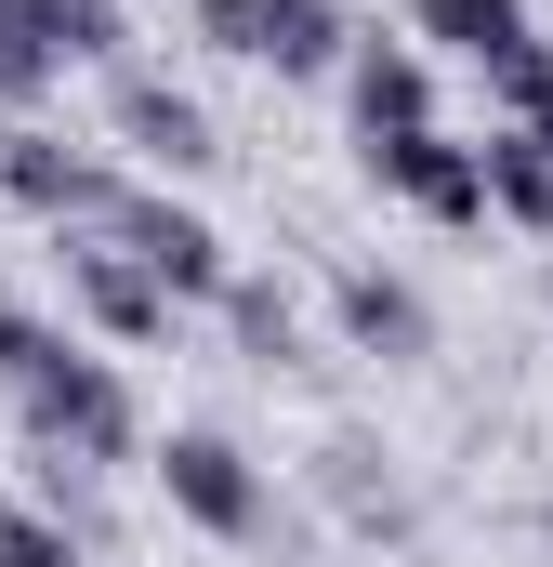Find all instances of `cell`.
Returning <instances> with one entry per match:
<instances>
[{
	"mask_svg": "<svg viewBox=\"0 0 553 567\" xmlns=\"http://www.w3.org/2000/svg\"><path fill=\"white\" fill-rule=\"evenodd\" d=\"M0 396H13V423L40 462H145V410L133 383H119V357H93V343H66L53 317H27V303H0Z\"/></svg>",
	"mask_w": 553,
	"mask_h": 567,
	"instance_id": "obj_1",
	"label": "cell"
},
{
	"mask_svg": "<svg viewBox=\"0 0 553 567\" xmlns=\"http://www.w3.org/2000/svg\"><path fill=\"white\" fill-rule=\"evenodd\" d=\"M145 462H158V502H171L198 542H276V488H264V462L225 423H171Z\"/></svg>",
	"mask_w": 553,
	"mask_h": 567,
	"instance_id": "obj_2",
	"label": "cell"
},
{
	"mask_svg": "<svg viewBox=\"0 0 553 567\" xmlns=\"http://www.w3.org/2000/svg\"><path fill=\"white\" fill-rule=\"evenodd\" d=\"M93 238H119V251H133V265H145L158 290H171V303H225V290H238V265H225V225H211L198 198L145 185V172L119 185V212H106Z\"/></svg>",
	"mask_w": 553,
	"mask_h": 567,
	"instance_id": "obj_3",
	"label": "cell"
},
{
	"mask_svg": "<svg viewBox=\"0 0 553 567\" xmlns=\"http://www.w3.org/2000/svg\"><path fill=\"white\" fill-rule=\"evenodd\" d=\"M119 185H133L119 158L40 133V120H0V198H13V212H40L53 238H66V225H106V212H119Z\"/></svg>",
	"mask_w": 553,
	"mask_h": 567,
	"instance_id": "obj_4",
	"label": "cell"
},
{
	"mask_svg": "<svg viewBox=\"0 0 553 567\" xmlns=\"http://www.w3.org/2000/svg\"><path fill=\"white\" fill-rule=\"evenodd\" d=\"M356 172L383 198H409L421 225H488V145L461 133H396V145H356Z\"/></svg>",
	"mask_w": 553,
	"mask_h": 567,
	"instance_id": "obj_5",
	"label": "cell"
},
{
	"mask_svg": "<svg viewBox=\"0 0 553 567\" xmlns=\"http://www.w3.org/2000/svg\"><path fill=\"white\" fill-rule=\"evenodd\" d=\"M106 133L133 145L145 172H211V158H225L211 106H198L185 80H158V66H106Z\"/></svg>",
	"mask_w": 553,
	"mask_h": 567,
	"instance_id": "obj_6",
	"label": "cell"
},
{
	"mask_svg": "<svg viewBox=\"0 0 553 567\" xmlns=\"http://www.w3.org/2000/svg\"><path fill=\"white\" fill-rule=\"evenodd\" d=\"M66 303H80L106 343H171V317H185V303L145 278L119 238H93V225H66Z\"/></svg>",
	"mask_w": 553,
	"mask_h": 567,
	"instance_id": "obj_7",
	"label": "cell"
},
{
	"mask_svg": "<svg viewBox=\"0 0 553 567\" xmlns=\"http://www.w3.org/2000/svg\"><path fill=\"white\" fill-rule=\"evenodd\" d=\"M343 106H356V145L435 133V53H421V40H383V27H356V53H343Z\"/></svg>",
	"mask_w": 553,
	"mask_h": 567,
	"instance_id": "obj_8",
	"label": "cell"
},
{
	"mask_svg": "<svg viewBox=\"0 0 553 567\" xmlns=\"http://www.w3.org/2000/svg\"><path fill=\"white\" fill-rule=\"evenodd\" d=\"M330 317H343V343L383 357V370H421V357H435V303H421L396 265H343V278H330Z\"/></svg>",
	"mask_w": 553,
	"mask_h": 567,
	"instance_id": "obj_9",
	"label": "cell"
},
{
	"mask_svg": "<svg viewBox=\"0 0 553 567\" xmlns=\"http://www.w3.org/2000/svg\"><path fill=\"white\" fill-rule=\"evenodd\" d=\"M303 488H316V502H330L343 528H369V542H383V528H409V488H396V462H383L369 435H316Z\"/></svg>",
	"mask_w": 553,
	"mask_h": 567,
	"instance_id": "obj_10",
	"label": "cell"
},
{
	"mask_svg": "<svg viewBox=\"0 0 553 567\" xmlns=\"http://www.w3.org/2000/svg\"><path fill=\"white\" fill-rule=\"evenodd\" d=\"M409 40L461 53V66H501L514 40H541V0H409Z\"/></svg>",
	"mask_w": 553,
	"mask_h": 567,
	"instance_id": "obj_11",
	"label": "cell"
},
{
	"mask_svg": "<svg viewBox=\"0 0 553 567\" xmlns=\"http://www.w3.org/2000/svg\"><path fill=\"white\" fill-rule=\"evenodd\" d=\"M343 53H356L343 0H264V66L276 80H343Z\"/></svg>",
	"mask_w": 553,
	"mask_h": 567,
	"instance_id": "obj_12",
	"label": "cell"
},
{
	"mask_svg": "<svg viewBox=\"0 0 553 567\" xmlns=\"http://www.w3.org/2000/svg\"><path fill=\"white\" fill-rule=\"evenodd\" d=\"M488 225L553 238V145L541 133H488Z\"/></svg>",
	"mask_w": 553,
	"mask_h": 567,
	"instance_id": "obj_13",
	"label": "cell"
},
{
	"mask_svg": "<svg viewBox=\"0 0 553 567\" xmlns=\"http://www.w3.org/2000/svg\"><path fill=\"white\" fill-rule=\"evenodd\" d=\"M211 317L238 330V357H251V370H303V303H290L276 278H238L225 303H211Z\"/></svg>",
	"mask_w": 553,
	"mask_h": 567,
	"instance_id": "obj_14",
	"label": "cell"
},
{
	"mask_svg": "<svg viewBox=\"0 0 553 567\" xmlns=\"http://www.w3.org/2000/svg\"><path fill=\"white\" fill-rule=\"evenodd\" d=\"M53 80H66V53H53V13H40V0H0V120H27Z\"/></svg>",
	"mask_w": 553,
	"mask_h": 567,
	"instance_id": "obj_15",
	"label": "cell"
},
{
	"mask_svg": "<svg viewBox=\"0 0 553 567\" xmlns=\"http://www.w3.org/2000/svg\"><path fill=\"white\" fill-rule=\"evenodd\" d=\"M488 93H501V120H514V133L553 145V27H541V40H514V53L488 66Z\"/></svg>",
	"mask_w": 553,
	"mask_h": 567,
	"instance_id": "obj_16",
	"label": "cell"
},
{
	"mask_svg": "<svg viewBox=\"0 0 553 567\" xmlns=\"http://www.w3.org/2000/svg\"><path fill=\"white\" fill-rule=\"evenodd\" d=\"M0 567H93V555H80V528L53 502H13L0 488Z\"/></svg>",
	"mask_w": 553,
	"mask_h": 567,
	"instance_id": "obj_17",
	"label": "cell"
},
{
	"mask_svg": "<svg viewBox=\"0 0 553 567\" xmlns=\"http://www.w3.org/2000/svg\"><path fill=\"white\" fill-rule=\"evenodd\" d=\"M40 13H53V53H66V66H119V40H133L119 0H40Z\"/></svg>",
	"mask_w": 553,
	"mask_h": 567,
	"instance_id": "obj_18",
	"label": "cell"
},
{
	"mask_svg": "<svg viewBox=\"0 0 553 567\" xmlns=\"http://www.w3.org/2000/svg\"><path fill=\"white\" fill-rule=\"evenodd\" d=\"M185 27H198L211 53H238V66H264V0H185Z\"/></svg>",
	"mask_w": 553,
	"mask_h": 567,
	"instance_id": "obj_19",
	"label": "cell"
}]
</instances>
